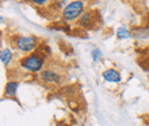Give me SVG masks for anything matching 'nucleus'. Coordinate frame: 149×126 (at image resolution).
Returning a JSON list of instances; mask_svg holds the SVG:
<instances>
[{
  "label": "nucleus",
  "instance_id": "obj_4",
  "mask_svg": "<svg viewBox=\"0 0 149 126\" xmlns=\"http://www.w3.org/2000/svg\"><path fill=\"white\" fill-rule=\"evenodd\" d=\"M39 78L42 83L48 84V85H57L60 83H62L63 77L60 72H57L54 69H44L42 71L39 72Z\"/></svg>",
  "mask_w": 149,
  "mask_h": 126
},
{
  "label": "nucleus",
  "instance_id": "obj_1",
  "mask_svg": "<svg viewBox=\"0 0 149 126\" xmlns=\"http://www.w3.org/2000/svg\"><path fill=\"white\" fill-rule=\"evenodd\" d=\"M19 65L25 71L37 73L42 71L45 65V55L39 52H33L31 54L25 55L19 60Z\"/></svg>",
  "mask_w": 149,
  "mask_h": 126
},
{
  "label": "nucleus",
  "instance_id": "obj_7",
  "mask_svg": "<svg viewBox=\"0 0 149 126\" xmlns=\"http://www.w3.org/2000/svg\"><path fill=\"white\" fill-rule=\"evenodd\" d=\"M13 57H14V53L12 52V49H9V48L1 49V52H0V60H1V63L3 65L8 67L12 63Z\"/></svg>",
  "mask_w": 149,
  "mask_h": 126
},
{
  "label": "nucleus",
  "instance_id": "obj_2",
  "mask_svg": "<svg viewBox=\"0 0 149 126\" xmlns=\"http://www.w3.org/2000/svg\"><path fill=\"white\" fill-rule=\"evenodd\" d=\"M85 2L83 0H72L70 1L62 10V18L65 22H74L79 19L85 13Z\"/></svg>",
  "mask_w": 149,
  "mask_h": 126
},
{
  "label": "nucleus",
  "instance_id": "obj_9",
  "mask_svg": "<svg viewBox=\"0 0 149 126\" xmlns=\"http://www.w3.org/2000/svg\"><path fill=\"white\" fill-rule=\"evenodd\" d=\"M132 36V33L130 32V30L126 28V26H119L117 30H116V37L120 40H124V39H129Z\"/></svg>",
  "mask_w": 149,
  "mask_h": 126
},
{
  "label": "nucleus",
  "instance_id": "obj_14",
  "mask_svg": "<svg viewBox=\"0 0 149 126\" xmlns=\"http://www.w3.org/2000/svg\"><path fill=\"white\" fill-rule=\"evenodd\" d=\"M148 37H149V32H148Z\"/></svg>",
  "mask_w": 149,
  "mask_h": 126
},
{
  "label": "nucleus",
  "instance_id": "obj_6",
  "mask_svg": "<svg viewBox=\"0 0 149 126\" xmlns=\"http://www.w3.org/2000/svg\"><path fill=\"white\" fill-rule=\"evenodd\" d=\"M78 24L79 26L81 28H85V29H88V28H92V25L94 24V16L91 12H85L80 18L78 19Z\"/></svg>",
  "mask_w": 149,
  "mask_h": 126
},
{
  "label": "nucleus",
  "instance_id": "obj_8",
  "mask_svg": "<svg viewBox=\"0 0 149 126\" xmlns=\"http://www.w3.org/2000/svg\"><path fill=\"white\" fill-rule=\"evenodd\" d=\"M17 88H19V83L15 80L8 81L5 86V95L7 96H15L17 93Z\"/></svg>",
  "mask_w": 149,
  "mask_h": 126
},
{
  "label": "nucleus",
  "instance_id": "obj_3",
  "mask_svg": "<svg viewBox=\"0 0 149 126\" xmlns=\"http://www.w3.org/2000/svg\"><path fill=\"white\" fill-rule=\"evenodd\" d=\"M15 46L19 52L24 54H31L37 48L38 40L33 36H19L15 39Z\"/></svg>",
  "mask_w": 149,
  "mask_h": 126
},
{
  "label": "nucleus",
  "instance_id": "obj_13",
  "mask_svg": "<svg viewBox=\"0 0 149 126\" xmlns=\"http://www.w3.org/2000/svg\"><path fill=\"white\" fill-rule=\"evenodd\" d=\"M80 126H86V125H85V124H83V125H80Z\"/></svg>",
  "mask_w": 149,
  "mask_h": 126
},
{
  "label": "nucleus",
  "instance_id": "obj_12",
  "mask_svg": "<svg viewBox=\"0 0 149 126\" xmlns=\"http://www.w3.org/2000/svg\"><path fill=\"white\" fill-rule=\"evenodd\" d=\"M47 1L48 0H31V2L35 3V5H37V6H44V5L47 3Z\"/></svg>",
  "mask_w": 149,
  "mask_h": 126
},
{
  "label": "nucleus",
  "instance_id": "obj_5",
  "mask_svg": "<svg viewBox=\"0 0 149 126\" xmlns=\"http://www.w3.org/2000/svg\"><path fill=\"white\" fill-rule=\"evenodd\" d=\"M102 78L107 83H112V84H119L122 81V76L120 73L115 70V69H107L102 72Z\"/></svg>",
  "mask_w": 149,
  "mask_h": 126
},
{
  "label": "nucleus",
  "instance_id": "obj_10",
  "mask_svg": "<svg viewBox=\"0 0 149 126\" xmlns=\"http://www.w3.org/2000/svg\"><path fill=\"white\" fill-rule=\"evenodd\" d=\"M91 55H92L93 61L96 63V62H99V61L101 60V57H102V52H101L99 48H94L93 51L91 52Z\"/></svg>",
  "mask_w": 149,
  "mask_h": 126
},
{
  "label": "nucleus",
  "instance_id": "obj_11",
  "mask_svg": "<svg viewBox=\"0 0 149 126\" xmlns=\"http://www.w3.org/2000/svg\"><path fill=\"white\" fill-rule=\"evenodd\" d=\"M69 2H68V0H54V7H55L56 9H62L63 10V8L68 5Z\"/></svg>",
  "mask_w": 149,
  "mask_h": 126
}]
</instances>
